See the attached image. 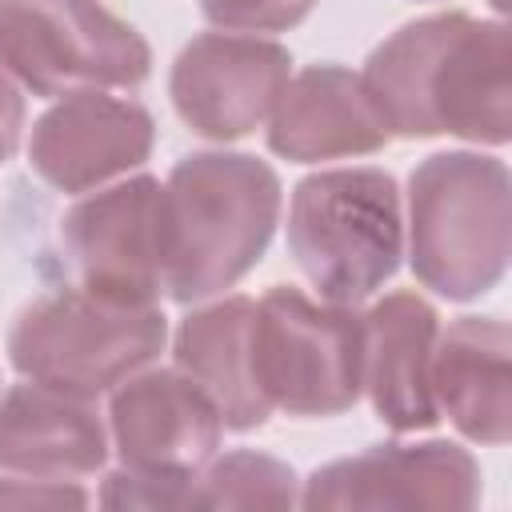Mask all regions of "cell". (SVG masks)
Returning <instances> with one entry per match:
<instances>
[{"label":"cell","instance_id":"obj_1","mask_svg":"<svg viewBox=\"0 0 512 512\" xmlns=\"http://www.w3.org/2000/svg\"><path fill=\"white\" fill-rule=\"evenodd\" d=\"M512 44L504 20L436 12L372 48L360 80L392 136H460L508 144Z\"/></svg>","mask_w":512,"mask_h":512},{"label":"cell","instance_id":"obj_2","mask_svg":"<svg viewBox=\"0 0 512 512\" xmlns=\"http://www.w3.org/2000/svg\"><path fill=\"white\" fill-rule=\"evenodd\" d=\"M280 176L248 152H192L164 180V292L176 304L244 280L280 224Z\"/></svg>","mask_w":512,"mask_h":512},{"label":"cell","instance_id":"obj_3","mask_svg":"<svg viewBox=\"0 0 512 512\" xmlns=\"http://www.w3.org/2000/svg\"><path fill=\"white\" fill-rule=\"evenodd\" d=\"M508 164L480 152H436L408 176V260L444 300H476L508 272Z\"/></svg>","mask_w":512,"mask_h":512},{"label":"cell","instance_id":"obj_4","mask_svg":"<svg viewBox=\"0 0 512 512\" xmlns=\"http://www.w3.org/2000/svg\"><path fill=\"white\" fill-rule=\"evenodd\" d=\"M288 252L332 304L376 296L400 268V188L384 168H328L292 188Z\"/></svg>","mask_w":512,"mask_h":512},{"label":"cell","instance_id":"obj_5","mask_svg":"<svg viewBox=\"0 0 512 512\" xmlns=\"http://www.w3.org/2000/svg\"><path fill=\"white\" fill-rule=\"evenodd\" d=\"M164 340L168 320L160 304H128L88 288H60L16 316L8 332V360L36 384L96 400L148 368Z\"/></svg>","mask_w":512,"mask_h":512},{"label":"cell","instance_id":"obj_6","mask_svg":"<svg viewBox=\"0 0 512 512\" xmlns=\"http://www.w3.org/2000/svg\"><path fill=\"white\" fill-rule=\"evenodd\" d=\"M252 376L268 408L340 416L364 392V316L276 284L252 312Z\"/></svg>","mask_w":512,"mask_h":512},{"label":"cell","instance_id":"obj_7","mask_svg":"<svg viewBox=\"0 0 512 512\" xmlns=\"http://www.w3.org/2000/svg\"><path fill=\"white\" fill-rule=\"evenodd\" d=\"M0 68L52 100L136 88L152 72V52L104 0H0Z\"/></svg>","mask_w":512,"mask_h":512},{"label":"cell","instance_id":"obj_8","mask_svg":"<svg viewBox=\"0 0 512 512\" xmlns=\"http://www.w3.org/2000/svg\"><path fill=\"white\" fill-rule=\"evenodd\" d=\"M60 240L80 288L156 304L164 292V184L156 176H128L84 196L64 212Z\"/></svg>","mask_w":512,"mask_h":512},{"label":"cell","instance_id":"obj_9","mask_svg":"<svg viewBox=\"0 0 512 512\" xmlns=\"http://www.w3.org/2000/svg\"><path fill=\"white\" fill-rule=\"evenodd\" d=\"M292 76V52L256 32H204L172 64L168 96L176 116L204 140L256 132Z\"/></svg>","mask_w":512,"mask_h":512},{"label":"cell","instance_id":"obj_10","mask_svg":"<svg viewBox=\"0 0 512 512\" xmlns=\"http://www.w3.org/2000/svg\"><path fill=\"white\" fill-rule=\"evenodd\" d=\"M480 464L452 440L380 444L332 460L304 480V508H388V512H464L480 504Z\"/></svg>","mask_w":512,"mask_h":512},{"label":"cell","instance_id":"obj_11","mask_svg":"<svg viewBox=\"0 0 512 512\" xmlns=\"http://www.w3.org/2000/svg\"><path fill=\"white\" fill-rule=\"evenodd\" d=\"M156 124L144 104L108 92L60 96L28 140V160L56 192H92L152 156Z\"/></svg>","mask_w":512,"mask_h":512},{"label":"cell","instance_id":"obj_12","mask_svg":"<svg viewBox=\"0 0 512 512\" xmlns=\"http://www.w3.org/2000/svg\"><path fill=\"white\" fill-rule=\"evenodd\" d=\"M108 432L124 468L192 476L216 456L224 420L180 368H140L112 388Z\"/></svg>","mask_w":512,"mask_h":512},{"label":"cell","instance_id":"obj_13","mask_svg":"<svg viewBox=\"0 0 512 512\" xmlns=\"http://www.w3.org/2000/svg\"><path fill=\"white\" fill-rule=\"evenodd\" d=\"M392 140L360 72L312 64L288 76L268 116V148L292 164L372 156Z\"/></svg>","mask_w":512,"mask_h":512},{"label":"cell","instance_id":"obj_14","mask_svg":"<svg viewBox=\"0 0 512 512\" xmlns=\"http://www.w3.org/2000/svg\"><path fill=\"white\" fill-rule=\"evenodd\" d=\"M436 308L416 292H388L364 316V392L392 432H424L440 420L432 400Z\"/></svg>","mask_w":512,"mask_h":512},{"label":"cell","instance_id":"obj_15","mask_svg":"<svg viewBox=\"0 0 512 512\" xmlns=\"http://www.w3.org/2000/svg\"><path fill=\"white\" fill-rule=\"evenodd\" d=\"M108 460V432L88 396L16 384L0 396V468L44 480L92 476Z\"/></svg>","mask_w":512,"mask_h":512},{"label":"cell","instance_id":"obj_16","mask_svg":"<svg viewBox=\"0 0 512 512\" xmlns=\"http://www.w3.org/2000/svg\"><path fill=\"white\" fill-rule=\"evenodd\" d=\"M432 400L472 444H508V324L496 316H460L432 344Z\"/></svg>","mask_w":512,"mask_h":512},{"label":"cell","instance_id":"obj_17","mask_svg":"<svg viewBox=\"0 0 512 512\" xmlns=\"http://www.w3.org/2000/svg\"><path fill=\"white\" fill-rule=\"evenodd\" d=\"M252 312L256 300L220 296L192 308L172 340L176 368L216 404L224 428L232 432H252L272 416L252 376Z\"/></svg>","mask_w":512,"mask_h":512},{"label":"cell","instance_id":"obj_18","mask_svg":"<svg viewBox=\"0 0 512 512\" xmlns=\"http://www.w3.org/2000/svg\"><path fill=\"white\" fill-rule=\"evenodd\" d=\"M192 496L196 508H292L300 504V480L284 460L240 448L192 472Z\"/></svg>","mask_w":512,"mask_h":512},{"label":"cell","instance_id":"obj_19","mask_svg":"<svg viewBox=\"0 0 512 512\" xmlns=\"http://www.w3.org/2000/svg\"><path fill=\"white\" fill-rule=\"evenodd\" d=\"M104 508H196L192 476H156L136 468H116L100 488Z\"/></svg>","mask_w":512,"mask_h":512},{"label":"cell","instance_id":"obj_20","mask_svg":"<svg viewBox=\"0 0 512 512\" xmlns=\"http://www.w3.org/2000/svg\"><path fill=\"white\" fill-rule=\"evenodd\" d=\"M196 4L224 32H288L320 0H196Z\"/></svg>","mask_w":512,"mask_h":512},{"label":"cell","instance_id":"obj_21","mask_svg":"<svg viewBox=\"0 0 512 512\" xmlns=\"http://www.w3.org/2000/svg\"><path fill=\"white\" fill-rule=\"evenodd\" d=\"M92 496L72 480L0 476V508H84Z\"/></svg>","mask_w":512,"mask_h":512},{"label":"cell","instance_id":"obj_22","mask_svg":"<svg viewBox=\"0 0 512 512\" xmlns=\"http://www.w3.org/2000/svg\"><path fill=\"white\" fill-rule=\"evenodd\" d=\"M20 132H24V96H20L16 80L0 68V168L12 160Z\"/></svg>","mask_w":512,"mask_h":512}]
</instances>
